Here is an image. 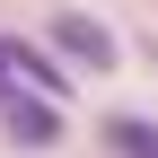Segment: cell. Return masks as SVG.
Returning <instances> with one entry per match:
<instances>
[{"mask_svg":"<svg viewBox=\"0 0 158 158\" xmlns=\"http://www.w3.org/2000/svg\"><path fill=\"white\" fill-rule=\"evenodd\" d=\"M53 53H62V62H88V70H106V62H114V35L97 27V18L62 9V18H53Z\"/></svg>","mask_w":158,"mask_h":158,"instance_id":"obj_2","label":"cell"},{"mask_svg":"<svg viewBox=\"0 0 158 158\" xmlns=\"http://www.w3.org/2000/svg\"><path fill=\"white\" fill-rule=\"evenodd\" d=\"M18 88H35V97H53V106H62V70H53V53H18Z\"/></svg>","mask_w":158,"mask_h":158,"instance_id":"obj_4","label":"cell"},{"mask_svg":"<svg viewBox=\"0 0 158 158\" xmlns=\"http://www.w3.org/2000/svg\"><path fill=\"white\" fill-rule=\"evenodd\" d=\"M106 141H114V158H158V123H141V114H114V123H106Z\"/></svg>","mask_w":158,"mask_h":158,"instance_id":"obj_3","label":"cell"},{"mask_svg":"<svg viewBox=\"0 0 158 158\" xmlns=\"http://www.w3.org/2000/svg\"><path fill=\"white\" fill-rule=\"evenodd\" d=\"M0 114H9V141H27V149H53L62 141V114H53V97H35V88H9Z\"/></svg>","mask_w":158,"mask_h":158,"instance_id":"obj_1","label":"cell"},{"mask_svg":"<svg viewBox=\"0 0 158 158\" xmlns=\"http://www.w3.org/2000/svg\"><path fill=\"white\" fill-rule=\"evenodd\" d=\"M18 53H27V44H18V35H0V97L18 88Z\"/></svg>","mask_w":158,"mask_h":158,"instance_id":"obj_5","label":"cell"}]
</instances>
